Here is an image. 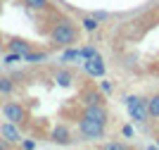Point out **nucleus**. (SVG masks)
<instances>
[{
    "instance_id": "nucleus-1",
    "label": "nucleus",
    "mask_w": 159,
    "mask_h": 150,
    "mask_svg": "<svg viewBox=\"0 0 159 150\" xmlns=\"http://www.w3.org/2000/svg\"><path fill=\"white\" fill-rule=\"evenodd\" d=\"M50 41L60 48H66V46H71V43L79 41V29L69 19H57L55 26H52V31H50Z\"/></svg>"
},
{
    "instance_id": "nucleus-2",
    "label": "nucleus",
    "mask_w": 159,
    "mask_h": 150,
    "mask_svg": "<svg viewBox=\"0 0 159 150\" xmlns=\"http://www.w3.org/2000/svg\"><path fill=\"white\" fill-rule=\"evenodd\" d=\"M126 103V110L131 114V119L135 124H145L150 119V112H147V98H140V95H126L124 98Z\"/></svg>"
},
{
    "instance_id": "nucleus-3",
    "label": "nucleus",
    "mask_w": 159,
    "mask_h": 150,
    "mask_svg": "<svg viewBox=\"0 0 159 150\" xmlns=\"http://www.w3.org/2000/svg\"><path fill=\"white\" fill-rule=\"evenodd\" d=\"M79 129H81V136L88 138V141H98V138L105 136V124L93 122V119H86V117L79 122Z\"/></svg>"
},
{
    "instance_id": "nucleus-4",
    "label": "nucleus",
    "mask_w": 159,
    "mask_h": 150,
    "mask_svg": "<svg viewBox=\"0 0 159 150\" xmlns=\"http://www.w3.org/2000/svg\"><path fill=\"white\" fill-rule=\"evenodd\" d=\"M2 114H5L7 122H14V124H24V122H26V107L19 105V103H14V100L2 105Z\"/></svg>"
},
{
    "instance_id": "nucleus-5",
    "label": "nucleus",
    "mask_w": 159,
    "mask_h": 150,
    "mask_svg": "<svg viewBox=\"0 0 159 150\" xmlns=\"http://www.w3.org/2000/svg\"><path fill=\"white\" fill-rule=\"evenodd\" d=\"M83 72H86L88 76L100 79V76H105L107 65H105V60L100 57V55H95V57H90V60H86V62H83Z\"/></svg>"
},
{
    "instance_id": "nucleus-6",
    "label": "nucleus",
    "mask_w": 159,
    "mask_h": 150,
    "mask_svg": "<svg viewBox=\"0 0 159 150\" xmlns=\"http://www.w3.org/2000/svg\"><path fill=\"white\" fill-rule=\"evenodd\" d=\"M83 117L93 119V122H100V124H107V122H109V112H107V107L102 103H98V105H88L86 112H83Z\"/></svg>"
},
{
    "instance_id": "nucleus-7",
    "label": "nucleus",
    "mask_w": 159,
    "mask_h": 150,
    "mask_svg": "<svg viewBox=\"0 0 159 150\" xmlns=\"http://www.w3.org/2000/svg\"><path fill=\"white\" fill-rule=\"evenodd\" d=\"M50 138H52V143H57V145H69L71 143V129L66 124H57L50 131Z\"/></svg>"
},
{
    "instance_id": "nucleus-8",
    "label": "nucleus",
    "mask_w": 159,
    "mask_h": 150,
    "mask_svg": "<svg viewBox=\"0 0 159 150\" xmlns=\"http://www.w3.org/2000/svg\"><path fill=\"white\" fill-rule=\"evenodd\" d=\"M0 136L14 145V143H19V141H21V131L17 129V124H14V122H5V124L0 126Z\"/></svg>"
},
{
    "instance_id": "nucleus-9",
    "label": "nucleus",
    "mask_w": 159,
    "mask_h": 150,
    "mask_svg": "<svg viewBox=\"0 0 159 150\" xmlns=\"http://www.w3.org/2000/svg\"><path fill=\"white\" fill-rule=\"evenodd\" d=\"M7 46H10V50L19 52V55H24V52H29V50H31V48H33L31 43H29V41H24V38H17V36L7 41Z\"/></svg>"
},
{
    "instance_id": "nucleus-10",
    "label": "nucleus",
    "mask_w": 159,
    "mask_h": 150,
    "mask_svg": "<svg viewBox=\"0 0 159 150\" xmlns=\"http://www.w3.org/2000/svg\"><path fill=\"white\" fill-rule=\"evenodd\" d=\"M21 60L24 62H29V65H38V62H43V60H48V52H43V50H29V52H24L21 55Z\"/></svg>"
},
{
    "instance_id": "nucleus-11",
    "label": "nucleus",
    "mask_w": 159,
    "mask_h": 150,
    "mask_svg": "<svg viewBox=\"0 0 159 150\" xmlns=\"http://www.w3.org/2000/svg\"><path fill=\"white\" fill-rule=\"evenodd\" d=\"M147 112H150L152 119H159V93H154V95L147 98Z\"/></svg>"
},
{
    "instance_id": "nucleus-12",
    "label": "nucleus",
    "mask_w": 159,
    "mask_h": 150,
    "mask_svg": "<svg viewBox=\"0 0 159 150\" xmlns=\"http://www.w3.org/2000/svg\"><path fill=\"white\" fill-rule=\"evenodd\" d=\"M14 93V81L10 76H0V95H12Z\"/></svg>"
},
{
    "instance_id": "nucleus-13",
    "label": "nucleus",
    "mask_w": 159,
    "mask_h": 150,
    "mask_svg": "<svg viewBox=\"0 0 159 150\" xmlns=\"http://www.w3.org/2000/svg\"><path fill=\"white\" fill-rule=\"evenodd\" d=\"M55 81H57L60 86H71L74 74H71V72H66V69H60V72L55 74Z\"/></svg>"
},
{
    "instance_id": "nucleus-14",
    "label": "nucleus",
    "mask_w": 159,
    "mask_h": 150,
    "mask_svg": "<svg viewBox=\"0 0 159 150\" xmlns=\"http://www.w3.org/2000/svg\"><path fill=\"white\" fill-rule=\"evenodd\" d=\"M98 26H100V22L95 19V17H83V19H81V29H83V31H98Z\"/></svg>"
},
{
    "instance_id": "nucleus-15",
    "label": "nucleus",
    "mask_w": 159,
    "mask_h": 150,
    "mask_svg": "<svg viewBox=\"0 0 159 150\" xmlns=\"http://www.w3.org/2000/svg\"><path fill=\"white\" fill-rule=\"evenodd\" d=\"M76 60H81V52L66 46V50L62 52V62H76Z\"/></svg>"
},
{
    "instance_id": "nucleus-16",
    "label": "nucleus",
    "mask_w": 159,
    "mask_h": 150,
    "mask_svg": "<svg viewBox=\"0 0 159 150\" xmlns=\"http://www.w3.org/2000/svg\"><path fill=\"white\" fill-rule=\"evenodd\" d=\"M24 5H26L29 10H45L48 0H24Z\"/></svg>"
},
{
    "instance_id": "nucleus-17",
    "label": "nucleus",
    "mask_w": 159,
    "mask_h": 150,
    "mask_svg": "<svg viewBox=\"0 0 159 150\" xmlns=\"http://www.w3.org/2000/svg\"><path fill=\"white\" fill-rule=\"evenodd\" d=\"M81 60H90V57H95V55H98V50H95L93 46H86V48H81Z\"/></svg>"
},
{
    "instance_id": "nucleus-18",
    "label": "nucleus",
    "mask_w": 159,
    "mask_h": 150,
    "mask_svg": "<svg viewBox=\"0 0 159 150\" xmlns=\"http://www.w3.org/2000/svg\"><path fill=\"white\" fill-rule=\"evenodd\" d=\"M19 60H21V55H19V52L10 50V52H7V55H5V65H17Z\"/></svg>"
},
{
    "instance_id": "nucleus-19",
    "label": "nucleus",
    "mask_w": 159,
    "mask_h": 150,
    "mask_svg": "<svg viewBox=\"0 0 159 150\" xmlns=\"http://www.w3.org/2000/svg\"><path fill=\"white\" fill-rule=\"evenodd\" d=\"M86 103L88 105H98V103H102V95L95 93V91H90V93H88V98H86Z\"/></svg>"
},
{
    "instance_id": "nucleus-20",
    "label": "nucleus",
    "mask_w": 159,
    "mask_h": 150,
    "mask_svg": "<svg viewBox=\"0 0 159 150\" xmlns=\"http://www.w3.org/2000/svg\"><path fill=\"white\" fill-rule=\"evenodd\" d=\"M102 148H105V150H126L128 145L126 143H105Z\"/></svg>"
},
{
    "instance_id": "nucleus-21",
    "label": "nucleus",
    "mask_w": 159,
    "mask_h": 150,
    "mask_svg": "<svg viewBox=\"0 0 159 150\" xmlns=\"http://www.w3.org/2000/svg\"><path fill=\"white\" fill-rule=\"evenodd\" d=\"M121 136H124V138H133V126L124 124V129H121Z\"/></svg>"
},
{
    "instance_id": "nucleus-22",
    "label": "nucleus",
    "mask_w": 159,
    "mask_h": 150,
    "mask_svg": "<svg viewBox=\"0 0 159 150\" xmlns=\"http://www.w3.org/2000/svg\"><path fill=\"white\" fill-rule=\"evenodd\" d=\"M100 93H112V81H102L100 84Z\"/></svg>"
},
{
    "instance_id": "nucleus-23",
    "label": "nucleus",
    "mask_w": 159,
    "mask_h": 150,
    "mask_svg": "<svg viewBox=\"0 0 159 150\" xmlns=\"http://www.w3.org/2000/svg\"><path fill=\"white\" fill-rule=\"evenodd\" d=\"M7 148H12V143H10V141H5V138L0 136V150H7Z\"/></svg>"
},
{
    "instance_id": "nucleus-24",
    "label": "nucleus",
    "mask_w": 159,
    "mask_h": 150,
    "mask_svg": "<svg viewBox=\"0 0 159 150\" xmlns=\"http://www.w3.org/2000/svg\"><path fill=\"white\" fill-rule=\"evenodd\" d=\"M93 17H95V19H98V22H105L107 17H109V14H107V12H95Z\"/></svg>"
},
{
    "instance_id": "nucleus-25",
    "label": "nucleus",
    "mask_w": 159,
    "mask_h": 150,
    "mask_svg": "<svg viewBox=\"0 0 159 150\" xmlns=\"http://www.w3.org/2000/svg\"><path fill=\"white\" fill-rule=\"evenodd\" d=\"M21 148H26V150H33V148H36V143H33V141H21Z\"/></svg>"
},
{
    "instance_id": "nucleus-26",
    "label": "nucleus",
    "mask_w": 159,
    "mask_h": 150,
    "mask_svg": "<svg viewBox=\"0 0 159 150\" xmlns=\"http://www.w3.org/2000/svg\"><path fill=\"white\" fill-rule=\"evenodd\" d=\"M2 46H5V41H2V36H0V50H2Z\"/></svg>"
}]
</instances>
